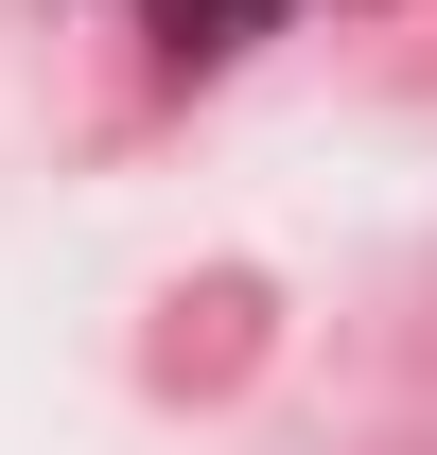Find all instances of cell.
Here are the masks:
<instances>
[{
	"label": "cell",
	"mask_w": 437,
	"mask_h": 455,
	"mask_svg": "<svg viewBox=\"0 0 437 455\" xmlns=\"http://www.w3.org/2000/svg\"><path fill=\"white\" fill-rule=\"evenodd\" d=\"M298 0H140V36H158V70H227L245 36H280Z\"/></svg>",
	"instance_id": "cell-1"
}]
</instances>
